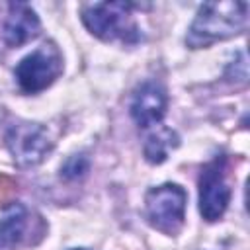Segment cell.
I'll return each mask as SVG.
<instances>
[{"instance_id":"1","label":"cell","mask_w":250,"mask_h":250,"mask_svg":"<svg viewBox=\"0 0 250 250\" xmlns=\"http://www.w3.org/2000/svg\"><path fill=\"white\" fill-rule=\"evenodd\" d=\"M248 4L236 0L205 2L188 31L186 43L191 49L207 47L215 41L229 39L246 27Z\"/></svg>"},{"instance_id":"2","label":"cell","mask_w":250,"mask_h":250,"mask_svg":"<svg viewBox=\"0 0 250 250\" xmlns=\"http://www.w3.org/2000/svg\"><path fill=\"white\" fill-rule=\"evenodd\" d=\"M129 2H92L82 8V21L102 41H121L135 45L143 39Z\"/></svg>"},{"instance_id":"3","label":"cell","mask_w":250,"mask_h":250,"mask_svg":"<svg viewBox=\"0 0 250 250\" xmlns=\"http://www.w3.org/2000/svg\"><path fill=\"white\" fill-rule=\"evenodd\" d=\"M186 201L188 195L178 184H162L150 188L145 195V211L148 223L168 236L178 234L186 219Z\"/></svg>"},{"instance_id":"4","label":"cell","mask_w":250,"mask_h":250,"mask_svg":"<svg viewBox=\"0 0 250 250\" xmlns=\"http://www.w3.org/2000/svg\"><path fill=\"white\" fill-rule=\"evenodd\" d=\"M62 72V55L59 47L49 41L23 57L16 66V80L21 92L37 94L51 86Z\"/></svg>"},{"instance_id":"5","label":"cell","mask_w":250,"mask_h":250,"mask_svg":"<svg viewBox=\"0 0 250 250\" xmlns=\"http://www.w3.org/2000/svg\"><path fill=\"white\" fill-rule=\"evenodd\" d=\"M230 201V186L227 180V156H215L203 166L199 176V213L205 221H219Z\"/></svg>"},{"instance_id":"6","label":"cell","mask_w":250,"mask_h":250,"mask_svg":"<svg viewBox=\"0 0 250 250\" xmlns=\"http://www.w3.org/2000/svg\"><path fill=\"white\" fill-rule=\"evenodd\" d=\"M47 234L45 219L21 203H12L0 217V244L6 248L35 246Z\"/></svg>"},{"instance_id":"7","label":"cell","mask_w":250,"mask_h":250,"mask_svg":"<svg viewBox=\"0 0 250 250\" xmlns=\"http://www.w3.org/2000/svg\"><path fill=\"white\" fill-rule=\"evenodd\" d=\"M6 146L12 152L16 164L29 168V166H37L39 162H43V158L53 148V143L43 125L21 121L8 129Z\"/></svg>"},{"instance_id":"8","label":"cell","mask_w":250,"mask_h":250,"mask_svg":"<svg viewBox=\"0 0 250 250\" xmlns=\"http://www.w3.org/2000/svg\"><path fill=\"white\" fill-rule=\"evenodd\" d=\"M166 104H168V96L164 86L154 80H148L135 90L129 111L139 127H150L162 121L166 113Z\"/></svg>"},{"instance_id":"9","label":"cell","mask_w":250,"mask_h":250,"mask_svg":"<svg viewBox=\"0 0 250 250\" xmlns=\"http://www.w3.org/2000/svg\"><path fill=\"white\" fill-rule=\"evenodd\" d=\"M41 29L39 18L25 2L8 4V16L4 20V41L8 47H20L37 37Z\"/></svg>"},{"instance_id":"10","label":"cell","mask_w":250,"mask_h":250,"mask_svg":"<svg viewBox=\"0 0 250 250\" xmlns=\"http://www.w3.org/2000/svg\"><path fill=\"white\" fill-rule=\"evenodd\" d=\"M178 145H180L178 133L172 131V129L162 127L160 131L148 135L143 152H145V158H146L150 164H162V162L168 158L170 148H176Z\"/></svg>"},{"instance_id":"11","label":"cell","mask_w":250,"mask_h":250,"mask_svg":"<svg viewBox=\"0 0 250 250\" xmlns=\"http://www.w3.org/2000/svg\"><path fill=\"white\" fill-rule=\"evenodd\" d=\"M88 168H90V160L86 154H72L61 166V176L64 180H78V178L86 176Z\"/></svg>"},{"instance_id":"12","label":"cell","mask_w":250,"mask_h":250,"mask_svg":"<svg viewBox=\"0 0 250 250\" xmlns=\"http://www.w3.org/2000/svg\"><path fill=\"white\" fill-rule=\"evenodd\" d=\"M225 78L227 80H238V82H246L248 80V62H246V55L238 53L227 66L225 70Z\"/></svg>"},{"instance_id":"13","label":"cell","mask_w":250,"mask_h":250,"mask_svg":"<svg viewBox=\"0 0 250 250\" xmlns=\"http://www.w3.org/2000/svg\"><path fill=\"white\" fill-rule=\"evenodd\" d=\"M16 193H18V182L8 174H0V207L12 205Z\"/></svg>"},{"instance_id":"14","label":"cell","mask_w":250,"mask_h":250,"mask_svg":"<svg viewBox=\"0 0 250 250\" xmlns=\"http://www.w3.org/2000/svg\"><path fill=\"white\" fill-rule=\"evenodd\" d=\"M72 250H86V248H72Z\"/></svg>"}]
</instances>
